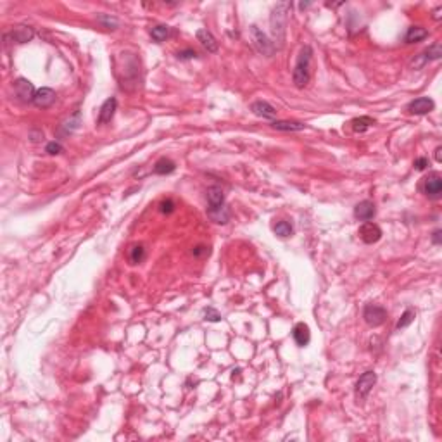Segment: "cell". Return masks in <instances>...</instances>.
Wrapping results in <instances>:
<instances>
[{
	"label": "cell",
	"instance_id": "obj_5",
	"mask_svg": "<svg viewBox=\"0 0 442 442\" xmlns=\"http://www.w3.org/2000/svg\"><path fill=\"white\" fill-rule=\"evenodd\" d=\"M251 33H252V38H254V43L258 47V50L263 54V56H271L275 52V45L268 40V36L258 28V26H251Z\"/></svg>",
	"mask_w": 442,
	"mask_h": 442
},
{
	"label": "cell",
	"instance_id": "obj_4",
	"mask_svg": "<svg viewBox=\"0 0 442 442\" xmlns=\"http://www.w3.org/2000/svg\"><path fill=\"white\" fill-rule=\"evenodd\" d=\"M363 318L370 326H380L387 320V309L379 304H368L363 311Z\"/></svg>",
	"mask_w": 442,
	"mask_h": 442
},
{
	"label": "cell",
	"instance_id": "obj_22",
	"mask_svg": "<svg viewBox=\"0 0 442 442\" xmlns=\"http://www.w3.org/2000/svg\"><path fill=\"white\" fill-rule=\"evenodd\" d=\"M175 163L171 159H166V157H163V159H159L156 164H154V173L157 175H170L175 171Z\"/></svg>",
	"mask_w": 442,
	"mask_h": 442
},
{
	"label": "cell",
	"instance_id": "obj_18",
	"mask_svg": "<svg viewBox=\"0 0 442 442\" xmlns=\"http://www.w3.org/2000/svg\"><path fill=\"white\" fill-rule=\"evenodd\" d=\"M207 216L214 221V223L225 225L230 219V209L227 206H221L218 209H207Z\"/></svg>",
	"mask_w": 442,
	"mask_h": 442
},
{
	"label": "cell",
	"instance_id": "obj_30",
	"mask_svg": "<svg viewBox=\"0 0 442 442\" xmlns=\"http://www.w3.org/2000/svg\"><path fill=\"white\" fill-rule=\"evenodd\" d=\"M204 316H206V320H207V322H219V320H221V315H219V313L216 311L214 308L204 309Z\"/></svg>",
	"mask_w": 442,
	"mask_h": 442
},
{
	"label": "cell",
	"instance_id": "obj_15",
	"mask_svg": "<svg viewBox=\"0 0 442 442\" xmlns=\"http://www.w3.org/2000/svg\"><path fill=\"white\" fill-rule=\"evenodd\" d=\"M33 35H35V33H33V29L29 28V26H16V28L12 29V31L9 33L5 38H9V36H11L12 42H16V43H26V42H29V40L33 38Z\"/></svg>",
	"mask_w": 442,
	"mask_h": 442
},
{
	"label": "cell",
	"instance_id": "obj_17",
	"mask_svg": "<svg viewBox=\"0 0 442 442\" xmlns=\"http://www.w3.org/2000/svg\"><path fill=\"white\" fill-rule=\"evenodd\" d=\"M206 195H207V202H209L207 209H218L221 206H225V194L219 187H209Z\"/></svg>",
	"mask_w": 442,
	"mask_h": 442
},
{
	"label": "cell",
	"instance_id": "obj_33",
	"mask_svg": "<svg viewBox=\"0 0 442 442\" xmlns=\"http://www.w3.org/2000/svg\"><path fill=\"white\" fill-rule=\"evenodd\" d=\"M427 166H428V159H427V157H418V159L414 161V168H416L418 171L427 170Z\"/></svg>",
	"mask_w": 442,
	"mask_h": 442
},
{
	"label": "cell",
	"instance_id": "obj_27",
	"mask_svg": "<svg viewBox=\"0 0 442 442\" xmlns=\"http://www.w3.org/2000/svg\"><path fill=\"white\" fill-rule=\"evenodd\" d=\"M423 56H425V59H427V60H437V59H441V57H442L441 45H439V43H434V45L428 47V49L425 50Z\"/></svg>",
	"mask_w": 442,
	"mask_h": 442
},
{
	"label": "cell",
	"instance_id": "obj_19",
	"mask_svg": "<svg viewBox=\"0 0 442 442\" xmlns=\"http://www.w3.org/2000/svg\"><path fill=\"white\" fill-rule=\"evenodd\" d=\"M427 36H428V31L425 28H421V26H411L408 29L406 36H404V40H406V43H418L427 38Z\"/></svg>",
	"mask_w": 442,
	"mask_h": 442
},
{
	"label": "cell",
	"instance_id": "obj_2",
	"mask_svg": "<svg viewBox=\"0 0 442 442\" xmlns=\"http://www.w3.org/2000/svg\"><path fill=\"white\" fill-rule=\"evenodd\" d=\"M290 7V4H278L271 12V35L275 43L278 42V47L283 45L285 40V28H287V9Z\"/></svg>",
	"mask_w": 442,
	"mask_h": 442
},
{
	"label": "cell",
	"instance_id": "obj_36",
	"mask_svg": "<svg viewBox=\"0 0 442 442\" xmlns=\"http://www.w3.org/2000/svg\"><path fill=\"white\" fill-rule=\"evenodd\" d=\"M194 254L199 258V256H202V254H209V251H207V249H206V247H202V245H199V247H195V249H194Z\"/></svg>",
	"mask_w": 442,
	"mask_h": 442
},
{
	"label": "cell",
	"instance_id": "obj_25",
	"mask_svg": "<svg viewBox=\"0 0 442 442\" xmlns=\"http://www.w3.org/2000/svg\"><path fill=\"white\" fill-rule=\"evenodd\" d=\"M414 316H416V313H414V309H406V311L403 313V316H401V320L397 322V328H406L408 325H411L414 320Z\"/></svg>",
	"mask_w": 442,
	"mask_h": 442
},
{
	"label": "cell",
	"instance_id": "obj_11",
	"mask_svg": "<svg viewBox=\"0 0 442 442\" xmlns=\"http://www.w3.org/2000/svg\"><path fill=\"white\" fill-rule=\"evenodd\" d=\"M375 212L377 209L372 201H363L354 207V218L359 219V221H370L375 216Z\"/></svg>",
	"mask_w": 442,
	"mask_h": 442
},
{
	"label": "cell",
	"instance_id": "obj_34",
	"mask_svg": "<svg viewBox=\"0 0 442 442\" xmlns=\"http://www.w3.org/2000/svg\"><path fill=\"white\" fill-rule=\"evenodd\" d=\"M197 56V54H195V50H181V52H178V59H181V60H185V59H194V57Z\"/></svg>",
	"mask_w": 442,
	"mask_h": 442
},
{
	"label": "cell",
	"instance_id": "obj_35",
	"mask_svg": "<svg viewBox=\"0 0 442 442\" xmlns=\"http://www.w3.org/2000/svg\"><path fill=\"white\" fill-rule=\"evenodd\" d=\"M432 242H434L435 245H441V242H442V232L441 230L434 232V235H432Z\"/></svg>",
	"mask_w": 442,
	"mask_h": 442
},
{
	"label": "cell",
	"instance_id": "obj_21",
	"mask_svg": "<svg viewBox=\"0 0 442 442\" xmlns=\"http://www.w3.org/2000/svg\"><path fill=\"white\" fill-rule=\"evenodd\" d=\"M351 124H353V130L356 131V133H363V131L370 130V128L375 124V119H372V118H368V116H361V118H356V119L351 121Z\"/></svg>",
	"mask_w": 442,
	"mask_h": 442
},
{
	"label": "cell",
	"instance_id": "obj_12",
	"mask_svg": "<svg viewBox=\"0 0 442 442\" xmlns=\"http://www.w3.org/2000/svg\"><path fill=\"white\" fill-rule=\"evenodd\" d=\"M116 107H118V100L114 99V97H109V99H107L106 102H104L102 106H100L99 119H97V123H99V124H106V123H109V121L114 118V113H116Z\"/></svg>",
	"mask_w": 442,
	"mask_h": 442
},
{
	"label": "cell",
	"instance_id": "obj_16",
	"mask_svg": "<svg viewBox=\"0 0 442 442\" xmlns=\"http://www.w3.org/2000/svg\"><path fill=\"white\" fill-rule=\"evenodd\" d=\"M195 36H197V40L201 42V45L204 47L207 52L214 54L216 50H218V42H216V38L212 36L211 31H207V29H199V31L195 33Z\"/></svg>",
	"mask_w": 442,
	"mask_h": 442
},
{
	"label": "cell",
	"instance_id": "obj_8",
	"mask_svg": "<svg viewBox=\"0 0 442 442\" xmlns=\"http://www.w3.org/2000/svg\"><path fill=\"white\" fill-rule=\"evenodd\" d=\"M14 92L19 97V100H23V102H33L36 90L31 85V82H28L25 78H18L14 82Z\"/></svg>",
	"mask_w": 442,
	"mask_h": 442
},
{
	"label": "cell",
	"instance_id": "obj_28",
	"mask_svg": "<svg viewBox=\"0 0 442 442\" xmlns=\"http://www.w3.org/2000/svg\"><path fill=\"white\" fill-rule=\"evenodd\" d=\"M78 123H80V113H76L75 116H73V119H69L67 123H64L62 131L64 133H73V131L78 128Z\"/></svg>",
	"mask_w": 442,
	"mask_h": 442
},
{
	"label": "cell",
	"instance_id": "obj_3",
	"mask_svg": "<svg viewBox=\"0 0 442 442\" xmlns=\"http://www.w3.org/2000/svg\"><path fill=\"white\" fill-rule=\"evenodd\" d=\"M421 190L432 201H439L442 195V177L441 173H430L428 177L423 178V183H421Z\"/></svg>",
	"mask_w": 442,
	"mask_h": 442
},
{
	"label": "cell",
	"instance_id": "obj_9",
	"mask_svg": "<svg viewBox=\"0 0 442 442\" xmlns=\"http://www.w3.org/2000/svg\"><path fill=\"white\" fill-rule=\"evenodd\" d=\"M435 107V102L430 99V97H418L413 102H410L408 109H410L411 114H416V116H423V114L432 113Z\"/></svg>",
	"mask_w": 442,
	"mask_h": 442
},
{
	"label": "cell",
	"instance_id": "obj_6",
	"mask_svg": "<svg viewBox=\"0 0 442 442\" xmlns=\"http://www.w3.org/2000/svg\"><path fill=\"white\" fill-rule=\"evenodd\" d=\"M357 234H359L361 240H363L364 244H377V242L382 238V230H380V227L375 223H370V221L361 225Z\"/></svg>",
	"mask_w": 442,
	"mask_h": 442
},
{
	"label": "cell",
	"instance_id": "obj_37",
	"mask_svg": "<svg viewBox=\"0 0 442 442\" xmlns=\"http://www.w3.org/2000/svg\"><path fill=\"white\" fill-rule=\"evenodd\" d=\"M441 152H442V147H437V149H435V161H437V163H442Z\"/></svg>",
	"mask_w": 442,
	"mask_h": 442
},
{
	"label": "cell",
	"instance_id": "obj_7",
	"mask_svg": "<svg viewBox=\"0 0 442 442\" xmlns=\"http://www.w3.org/2000/svg\"><path fill=\"white\" fill-rule=\"evenodd\" d=\"M377 383V373L375 372H366L359 377V380L356 382V396L364 399L370 394V390L373 389V385Z\"/></svg>",
	"mask_w": 442,
	"mask_h": 442
},
{
	"label": "cell",
	"instance_id": "obj_26",
	"mask_svg": "<svg viewBox=\"0 0 442 442\" xmlns=\"http://www.w3.org/2000/svg\"><path fill=\"white\" fill-rule=\"evenodd\" d=\"M145 258V249L142 247V245H135V247H131L130 251V261L131 265H138V263H142Z\"/></svg>",
	"mask_w": 442,
	"mask_h": 442
},
{
	"label": "cell",
	"instance_id": "obj_13",
	"mask_svg": "<svg viewBox=\"0 0 442 442\" xmlns=\"http://www.w3.org/2000/svg\"><path fill=\"white\" fill-rule=\"evenodd\" d=\"M251 111L256 114V116L263 118V119H275L276 111L271 104H268L266 100H258L251 106Z\"/></svg>",
	"mask_w": 442,
	"mask_h": 442
},
{
	"label": "cell",
	"instance_id": "obj_1",
	"mask_svg": "<svg viewBox=\"0 0 442 442\" xmlns=\"http://www.w3.org/2000/svg\"><path fill=\"white\" fill-rule=\"evenodd\" d=\"M311 56L313 50L309 45H304L299 52L297 62H295V67H294L292 78L294 83L297 88H304L309 83V78H311Z\"/></svg>",
	"mask_w": 442,
	"mask_h": 442
},
{
	"label": "cell",
	"instance_id": "obj_29",
	"mask_svg": "<svg viewBox=\"0 0 442 442\" xmlns=\"http://www.w3.org/2000/svg\"><path fill=\"white\" fill-rule=\"evenodd\" d=\"M99 21L109 29H116L118 28V19L114 18V16H99Z\"/></svg>",
	"mask_w": 442,
	"mask_h": 442
},
{
	"label": "cell",
	"instance_id": "obj_10",
	"mask_svg": "<svg viewBox=\"0 0 442 442\" xmlns=\"http://www.w3.org/2000/svg\"><path fill=\"white\" fill-rule=\"evenodd\" d=\"M56 92H54L52 88H47V87H43V88H38L35 93V99H33V104H35L36 107H40V109H47V107H50L54 102H56Z\"/></svg>",
	"mask_w": 442,
	"mask_h": 442
},
{
	"label": "cell",
	"instance_id": "obj_20",
	"mask_svg": "<svg viewBox=\"0 0 442 442\" xmlns=\"http://www.w3.org/2000/svg\"><path fill=\"white\" fill-rule=\"evenodd\" d=\"M271 128L280 131H301L306 128V124L297 123V121H273Z\"/></svg>",
	"mask_w": 442,
	"mask_h": 442
},
{
	"label": "cell",
	"instance_id": "obj_23",
	"mask_svg": "<svg viewBox=\"0 0 442 442\" xmlns=\"http://www.w3.org/2000/svg\"><path fill=\"white\" fill-rule=\"evenodd\" d=\"M150 35H152V38L156 40V42H164V40L168 38V35H170V28L164 25L154 26V28L150 29Z\"/></svg>",
	"mask_w": 442,
	"mask_h": 442
},
{
	"label": "cell",
	"instance_id": "obj_24",
	"mask_svg": "<svg viewBox=\"0 0 442 442\" xmlns=\"http://www.w3.org/2000/svg\"><path fill=\"white\" fill-rule=\"evenodd\" d=\"M273 230H275V234L278 235V237H290V235H292V225H290L289 221H278Z\"/></svg>",
	"mask_w": 442,
	"mask_h": 442
},
{
	"label": "cell",
	"instance_id": "obj_14",
	"mask_svg": "<svg viewBox=\"0 0 442 442\" xmlns=\"http://www.w3.org/2000/svg\"><path fill=\"white\" fill-rule=\"evenodd\" d=\"M292 337L295 340L299 347H306L311 340V332H309V326L306 323H297L292 330Z\"/></svg>",
	"mask_w": 442,
	"mask_h": 442
},
{
	"label": "cell",
	"instance_id": "obj_32",
	"mask_svg": "<svg viewBox=\"0 0 442 442\" xmlns=\"http://www.w3.org/2000/svg\"><path fill=\"white\" fill-rule=\"evenodd\" d=\"M45 150L49 154H59V152H62V145L59 144V142H50V144H47V147H45Z\"/></svg>",
	"mask_w": 442,
	"mask_h": 442
},
{
	"label": "cell",
	"instance_id": "obj_31",
	"mask_svg": "<svg viewBox=\"0 0 442 442\" xmlns=\"http://www.w3.org/2000/svg\"><path fill=\"white\" fill-rule=\"evenodd\" d=\"M161 212H163V214H171V212L175 211V202L171 201V199H166V201H163L161 202Z\"/></svg>",
	"mask_w": 442,
	"mask_h": 442
},
{
	"label": "cell",
	"instance_id": "obj_38",
	"mask_svg": "<svg viewBox=\"0 0 442 442\" xmlns=\"http://www.w3.org/2000/svg\"><path fill=\"white\" fill-rule=\"evenodd\" d=\"M441 11H442V7H437V9H435V11H434V19H439V18H441Z\"/></svg>",
	"mask_w": 442,
	"mask_h": 442
}]
</instances>
